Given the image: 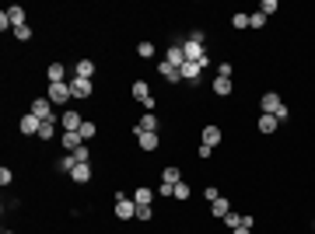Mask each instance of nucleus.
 Wrapping results in <instances>:
<instances>
[{"label":"nucleus","mask_w":315,"mask_h":234,"mask_svg":"<svg viewBox=\"0 0 315 234\" xmlns=\"http://www.w3.org/2000/svg\"><path fill=\"white\" fill-rule=\"evenodd\" d=\"M182 53H186V63H203L207 67V53H203V35L200 32L182 42Z\"/></svg>","instance_id":"1"},{"label":"nucleus","mask_w":315,"mask_h":234,"mask_svg":"<svg viewBox=\"0 0 315 234\" xmlns=\"http://www.w3.org/2000/svg\"><path fill=\"white\" fill-rule=\"evenodd\" d=\"M263 112H266V115H277L280 123H287V115H291V112H287V105L280 101V94H273V91H270V94H263Z\"/></svg>","instance_id":"2"},{"label":"nucleus","mask_w":315,"mask_h":234,"mask_svg":"<svg viewBox=\"0 0 315 234\" xmlns=\"http://www.w3.org/2000/svg\"><path fill=\"white\" fill-rule=\"evenodd\" d=\"M46 98H49L53 105H67V101L74 98V91H70V84L63 80V84H49V91H46Z\"/></svg>","instance_id":"3"},{"label":"nucleus","mask_w":315,"mask_h":234,"mask_svg":"<svg viewBox=\"0 0 315 234\" xmlns=\"http://www.w3.org/2000/svg\"><path fill=\"white\" fill-rule=\"evenodd\" d=\"M133 98H137V101H140V105H144L147 112L154 108V94H151V87H147L144 80H137V84H133Z\"/></svg>","instance_id":"4"},{"label":"nucleus","mask_w":315,"mask_h":234,"mask_svg":"<svg viewBox=\"0 0 315 234\" xmlns=\"http://www.w3.org/2000/svg\"><path fill=\"white\" fill-rule=\"evenodd\" d=\"M116 217H119V220L137 217V203H133V199H126V196H116Z\"/></svg>","instance_id":"5"},{"label":"nucleus","mask_w":315,"mask_h":234,"mask_svg":"<svg viewBox=\"0 0 315 234\" xmlns=\"http://www.w3.org/2000/svg\"><path fill=\"white\" fill-rule=\"evenodd\" d=\"M32 115L42 119V123L53 119V101H49V98H35V101H32Z\"/></svg>","instance_id":"6"},{"label":"nucleus","mask_w":315,"mask_h":234,"mask_svg":"<svg viewBox=\"0 0 315 234\" xmlns=\"http://www.w3.org/2000/svg\"><path fill=\"white\" fill-rule=\"evenodd\" d=\"M60 123H63V133H81V126H84V119H81V115L74 112V108H67Z\"/></svg>","instance_id":"7"},{"label":"nucleus","mask_w":315,"mask_h":234,"mask_svg":"<svg viewBox=\"0 0 315 234\" xmlns=\"http://www.w3.org/2000/svg\"><path fill=\"white\" fill-rule=\"evenodd\" d=\"M179 70H182V80L196 84V80H200V74H203V63H182Z\"/></svg>","instance_id":"8"},{"label":"nucleus","mask_w":315,"mask_h":234,"mask_svg":"<svg viewBox=\"0 0 315 234\" xmlns=\"http://www.w3.org/2000/svg\"><path fill=\"white\" fill-rule=\"evenodd\" d=\"M137 144H140V151H158V133H144V130H137Z\"/></svg>","instance_id":"9"},{"label":"nucleus","mask_w":315,"mask_h":234,"mask_svg":"<svg viewBox=\"0 0 315 234\" xmlns=\"http://www.w3.org/2000/svg\"><path fill=\"white\" fill-rule=\"evenodd\" d=\"M39 126H42V119H35L32 112H28V115H25V119L18 123V130H21L25 137H32V133H39Z\"/></svg>","instance_id":"10"},{"label":"nucleus","mask_w":315,"mask_h":234,"mask_svg":"<svg viewBox=\"0 0 315 234\" xmlns=\"http://www.w3.org/2000/svg\"><path fill=\"white\" fill-rule=\"evenodd\" d=\"M70 91H74V98H91V80L74 77L70 80Z\"/></svg>","instance_id":"11"},{"label":"nucleus","mask_w":315,"mask_h":234,"mask_svg":"<svg viewBox=\"0 0 315 234\" xmlns=\"http://www.w3.org/2000/svg\"><path fill=\"white\" fill-rule=\"evenodd\" d=\"M165 63H172V67H182V63H186V53H182V46H168V53H165Z\"/></svg>","instance_id":"12"},{"label":"nucleus","mask_w":315,"mask_h":234,"mask_svg":"<svg viewBox=\"0 0 315 234\" xmlns=\"http://www.w3.org/2000/svg\"><path fill=\"white\" fill-rule=\"evenodd\" d=\"M203 144H207V147H217V144H221V126H214V123L203 126Z\"/></svg>","instance_id":"13"},{"label":"nucleus","mask_w":315,"mask_h":234,"mask_svg":"<svg viewBox=\"0 0 315 234\" xmlns=\"http://www.w3.org/2000/svg\"><path fill=\"white\" fill-rule=\"evenodd\" d=\"M4 14H7V21H11L14 28H18V25H25V7H18V4H11V7H7Z\"/></svg>","instance_id":"14"},{"label":"nucleus","mask_w":315,"mask_h":234,"mask_svg":"<svg viewBox=\"0 0 315 234\" xmlns=\"http://www.w3.org/2000/svg\"><path fill=\"white\" fill-rule=\"evenodd\" d=\"M133 203H137V206H151V203H154V192H151L147 185H140V189L133 192Z\"/></svg>","instance_id":"15"},{"label":"nucleus","mask_w":315,"mask_h":234,"mask_svg":"<svg viewBox=\"0 0 315 234\" xmlns=\"http://www.w3.org/2000/svg\"><path fill=\"white\" fill-rule=\"evenodd\" d=\"M46 74H49V84H63V80H67V67H63V63H53Z\"/></svg>","instance_id":"16"},{"label":"nucleus","mask_w":315,"mask_h":234,"mask_svg":"<svg viewBox=\"0 0 315 234\" xmlns=\"http://www.w3.org/2000/svg\"><path fill=\"white\" fill-rule=\"evenodd\" d=\"M277 126H280V119H277V115H266V112L259 115V133H273Z\"/></svg>","instance_id":"17"},{"label":"nucleus","mask_w":315,"mask_h":234,"mask_svg":"<svg viewBox=\"0 0 315 234\" xmlns=\"http://www.w3.org/2000/svg\"><path fill=\"white\" fill-rule=\"evenodd\" d=\"M70 178H74V182H91V164H77V168L70 171Z\"/></svg>","instance_id":"18"},{"label":"nucleus","mask_w":315,"mask_h":234,"mask_svg":"<svg viewBox=\"0 0 315 234\" xmlns=\"http://www.w3.org/2000/svg\"><path fill=\"white\" fill-rule=\"evenodd\" d=\"M53 123H56V119H46V123L39 126V140H53V137H56V126H53Z\"/></svg>","instance_id":"19"},{"label":"nucleus","mask_w":315,"mask_h":234,"mask_svg":"<svg viewBox=\"0 0 315 234\" xmlns=\"http://www.w3.org/2000/svg\"><path fill=\"white\" fill-rule=\"evenodd\" d=\"M214 94H221V98L231 94V77H217L214 80Z\"/></svg>","instance_id":"20"},{"label":"nucleus","mask_w":315,"mask_h":234,"mask_svg":"<svg viewBox=\"0 0 315 234\" xmlns=\"http://www.w3.org/2000/svg\"><path fill=\"white\" fill-rule=\"evenodd\" d=\"M137 130H144V133H158V119L151 115V112H147V115H144V119L137 123Z\"/></svg>","instance_id":"21"},{"label":"nucleus","mask_w":315,"mask_h":234,"mask_svg":"<svg viewBox=\"0 0 315 234\" xmlns=\"http://www.w3.org/2000/svg\"><path fill=\"white\" fill-rule=\"evenodd\" d=\"M63 147H67V151H77V147H84L81 133H63Z\"/></svg>","instance_id":"22"},{"label":"nucleus","mask_w":315,"mask_h":234,"mask_svg":"<svg viewBox=\"0 0 315 234\" xmlns=\"http://www.w3.org/2000/svg\"><path fill=\"white\" fill-rule=\"evenodd\" d=\"M161 77H165V80H182V70L172 67V63H161Z\"/></svg>","instance_id":"23"},{"label":"nucleus","mask_w":315,"mask_h":234,"mask_svg":"<svg viewBox=\"0 0 315 234\" xmlns=\"http://www.w3.org/2000/svg\"><path fill=\"white\" fill-rule=\"evenodd\" d=\"M74 70H77V77H84V80H91V74H95V63H91V60H81L77 67H74Z\"/></svg>","instance_id":"24"},{"label":"nucleus","mask_w":315,"mask_h":234,"mask_svg":"<svg viewBox=\"0 0 315 234\" xmlns=\"http://www.w3.org/2000/svg\"><path fill=\"white\" fill-rule=\"evenodd\" d=\"M161 182H168V185H179V182H182L179 168H165V171H161Z\"/></svg>","instance_id":"25"},{"label":"nucleus","mask_w":315,"mask_h":234,"mask_svg":"<svg viewBox=\"0 0 315 234\" xmlns=\"http://www.w3.org/2000/svg\"><path fill=\"white\" fill-rule=\"evenodd\" d=\"M228 213H231V203H228V199H224V196H221V199H217V203H214V217H221V220H224V217H228Z\"/></svg>","instance_id":"26"},{"label":"nucleus","mask_w":315,"mask_h":234,"mask_svg":"<svg viewBox=\"0 0 315 234\" xmlns=\"http://www.w3.org/2000/svg\"><path fill=\"white\" fill-rule=\"evenodd\" d=\"M56 168H60V171H67V175H70V171H74V168H77V161H74V154H63V157H60V161H56Z\"/></svg>","instance_id":"27"},{"label":"nucleus","mask_w":315,"mask_h":234,"mask_svg":"<svg viewBox=\"0 0 315 234\" xmlns=\"http://www.w3.org/2000/svg\"><path fill=\"white\" fill-rule=\"evenodd\" d=\"M224 224H228V231H238V227H249V224H245V217H238V213H228V217H224Z\"/></svg>","instance_id":"28"},{"label":"nucleus","mask_w":315,"mask_h":234,"mask_svg":"<svg viewBox=\"0 0 315 234\" xmlns=\"http://www.w3.org/2000/svg\"><path fill=\"white\" fill-rule=\"evenodd\" d=\"M263 25H266V14H263V11L249 14V28H263Z\"/></svg>","instance_id":"29"},{"label":"nucleus","mask_w":315,"mask_h":234,"mask_svg":"<svg viewBox=\"0 0 315 234\" xmlns=\"http://www.w3.org/2000/svg\"><path fill=\"white\" fill-rule=\"evenodd\" d=\"M95 133H98V126H95V123H84V126H81V140H84V144H88Z\"/></svg>","instance_id":"30"},{"label":"nucleus","mask_w":315,"mask_h":234,"mask_svg":"<svg viewBox=\"0 0 315 234\" xmlns=\"http://www.w3.org/2000/svg\"><path fill=\"white\" fill-rule=\"evenodd\" d=\"M74 161H77V164H91V151H88V147H77V151H74Z\"/></svg>","instance_id":"31"},{"label":"nucleus","mask_w":315,"mask_h":234,"mask_svg":"<svg viewBox=\"0 0 315 234\" xmlns=\"http://www.w3.org/2000/svg\"><path fill=\"white\" fill-rule=\"evenodd\" d=\"M137 53H140L144 60H151V56H154V42H140V46H137Z\"/></svg>","instance_id":"32"},{"label":"nucleus","mask_w":315,"mask_h":234,"mask_svg":"<svg viewBox=\"0 0 315 234\" xmlns=\"http://www.w3.org/2000/svg\"><path fill=\"white\" fill-rule=\"evenodd\" d=\"M189 192H193V189H189L186 182H179V185H175V199H189Z\"/></svg>","instance_id":"33"},{"label":"nucleus","mask_w":315,"mask_h":234,"mask_svg":"<svg viewBox=\"0 0 315 234\" xmlns=\"http://www.w3.org/2000/svg\"><path fill=\"white\" fill-rule=\"evenodd\" d=\"M203 199H207V203H217V199H221V192H217L214 185H207V189H203Z\"/></svg>","instance_id":"34"},{"label":"nucleus","mask_w":315,"mask_h":234,"mask_svg":"<svg viewBox=\"0 0 315 234\" xmlns=\"http://www.w3.org/2000/svg\"><path fill=\"white\" fill-rule=\"evenodd\" d=\"M231 25L235 28H249V14H231Z\"/></svg>","instance_id":"35"},{"label":"nucleus","mask_w":315,"mask_h":234,"mask_svg":"<svg viewBox=\"0 0 315 234\" xmlns=\"http://www.w3.org/2000/svg\"><path fill=\"white\" fill-rule=\"evenodd\" d=\"M14 35L25 42V39H32V28H28V25H18V28H14Z\"/></svg>","instance_id":"36"},{"label":"nucleus","mask_w":315,"mask_h":234,"mask_svg":"<svg viewBox=\"0 0 315 234\" xmlns=\"http://www.w3.org/2000/svg\"><path fill=\"white\" fill-rule=\"evenodd\" d=\"M151 217H154L151 206H137V220H151Z\"/></svg>","instance_id":"37"},{"label":"nucleus","mask_w":315,"mask_h":234,"mask_svg":"<svg viewBox=\"0 0 315 234\" xmlns=\"http://www.w3.org/2000/svg\"><path fill=\"white\" fill-rule=\"evenodd\" d=\"M259 11H263V14H266V18H270V14H273V11H277V0H263V7H259Z\"/></svg>","instance_id":"38"},{"label":"nucleus","mask_w":315,"mask_h":234,"mask_svg":"<svg viewBox=\"0 0 315 234\" xmlns=\"http://www.w3.org/2000/svg\"><path fill=\"white\" fill-rule=\"evenodd\" d=\"M11 178H14V175H11V168L4 164V168H0V185H11Z\"/></svg>","instance_id":"39"},{"label":"nucleus","mask_w":315,"mask_h":234,"mask_svg":"<svg viewBox=\"0 0 315 234\" xmlns=\"http://www.w3.org/2000/svg\"><path fill=\"white\" fill-rule=\"evenodd\" d=\"M231 234H252V227H238V231H231Z\"/></svg>","instance_id":"40"},{"label":"nucleus","mask_w":315,"mask_h":234,"mask_svg":"<svg viewBox=\"0 0 315 234\" xmlns=\"http://www.w3.org/2000/svg\"><path fill=\"white\" fill-rule=\"evenodd\" d=\"M4 234H11V231H4Z\"/></svg>","instance_id":"41"}]
</instances>
